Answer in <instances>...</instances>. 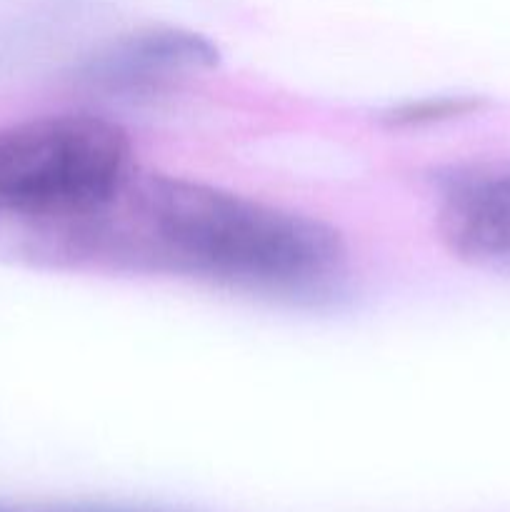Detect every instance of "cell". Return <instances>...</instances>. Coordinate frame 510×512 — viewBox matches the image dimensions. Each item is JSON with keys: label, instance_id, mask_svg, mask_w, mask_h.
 <instances>
[{"label": "cell", "instance_id": "1", "mask_svg": "<svg viewBox=\"0 0 510 512\" xmlns=\"http://www.w3.org/2000/svg\"><path fill=\"white\" fill-rule=\"evenodd\" d=\"M10 230L50 263L173 275L288 303L333 298L350 255L340 230L323 220L138 170L83 213Z\"/></svg>", "mask_w": 510, "mask_h": 512}, {"label": "cell", "instance_id": "2", "mask_svg": "<svg viewBox=\"0 0 510 512\" xmlns=\"http://www.w3.org/2000/svg\"><path fill=\"white\" fill-rule=\"evenodd\" d=\"M133 170L120 125L98 115H48L0 128V223L5 228L78 215Z\"/></svg>", "mask_w": 510, "mask_h": 512}, {"label": "cell", "instance_id": "3", "mask_svg": "<svg viewBox=\"0 0 510 512\" xmlns=\"http://www.w3.org/2000/svg\"><path fill=\"white\" fill-rule=\"evenodd\" d=\"M220 53L205 35L178 25H148L85 55L75 83L103 98H153L213 70Z\"/></svg>", "mask_w": 510, "mask_h": 512}, {"label": "cell", "instance_id": "4", "mask_svg": "<svg viewBox=\"0 0 510 512\" xmlns=\"http://www.w3.org/2000/svg\"><path fill=\"white\" fill-rule=\"evenodd\" d=\"M438 230L463 263L510 273V163L450 173L440 190Z\"/></svg>", "mask_w": 510, "mask_h": 512}, {"label": "cell", "instance_id": "5", "mask_svg": "<svg viewBox=\"0 0 510 512\" xmlns=\"http://www.w3.org/2000/svg\"><path fill=\"white\" fill-rule=\"evenodd\" d=\"M480 108L478 98L470 95H443V98H423L390 108L383 113V120L390 128H413V125L443 123V120L460 118V115L475 113Z\"/></svg>", "mask_w": 510, "mask_h": 512}, {"label": "cell", "instance_id": "6", "mask_svg": "<svg viewBox=\"0 0 510 512\" xmlns=\"http://www.w3.org/2000/svg\"><path fill=\"white\" fill-rule=\"evenodd\" d=\"M43 512H188L170 508H145V505H63V508H50Z\"/></svg>", "mask_w": 510, "mask_h": 512}, {"label": "cell", "instance_id": "7", "mask_svg": "<svg viewBox=\"0 0 510 512\" xmlns=\"http://www.w3.org/2000/svg\"><path fill=\"white\" fill-rule=\"evenodd\" d=\"M0 512H30V510H20V508H13V505L0 503Z\"/></svg>", "mask_w": 510, "mask_h": 512}]
</instances>
